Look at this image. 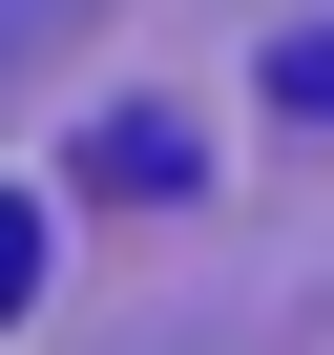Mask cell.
I'll return each instance as SVG.
<instances>
[{
    "mask_svg": "<svg viewBox=\"0 0 334 355\" xmlns=\"http://www.w3.org/2000/svg\"><path fill=\"white\" fill-rule=\"evenodd\" d=\"M84 189H188V125H167V105H105L84 125Z\"/></svg>",
    "mask_w": 334,
    "mask_h": 355,
    "instance_id": "1",
    "label": "cell"
},
{
    "mask_svg": "<svg viewBox=\"0 0 334 355\" xmlns=\"http://www.w3.org/2000/svg\"><path fill=\"white\" fill-rule=\"evenodd\" d=\"M272 105H292V125H334V21H292V42H272Z\"/></svg>",
    "mask_w": 334,
    "mask_h": 355,
    "instance_id": "2",
    "label": "cell"
},
{
    "mask_svg": "<svg viewBox=\"0 0 334 355\" xmlns=\"http://www.w3.org/2000/svg\"><path fill=\"white\" fill-rule=\"evenodd\" d=\"M21 293H42V209L0 189V313H21Z\"/></svg>",
    "mask_w": 334,
    "mask_h": 355,
    "instance_id": "3",
    "label": "cell"
},
{
    "mask_svg": "<svg viewBox=\"0 0 334 355\" xmlns=\"http://www.w3.org/2000/svg\"><path fill=\"white\" fill-rule=\"evenodd\" d=\"M0 21H42V0H0Z\"/></svg>",
    "mask_w": 334,
    "mask_h": 355,
    "instance_id": "4",
    "label": "cell"
}]
</instances>
